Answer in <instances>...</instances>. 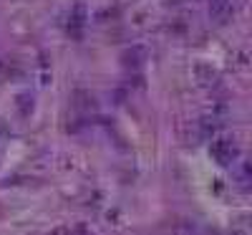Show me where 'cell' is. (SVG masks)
Returning a JSON list of instances; mask_svg holds the SVG:
<instances>
[{"mask_svg":"<svg viewBox=\"0 0 252 235\" xmlns=\"http://www.w3.org/2000/svg\"><path fill=\"white\" fill-rule=\"evenodd\" d=\"M232 13H235V0H212L209 3V15L215 20H220V23H224L227 18H232Z\"/></svg>","mask_w":252,"mask_h":235,"instance_id":"obj_2","label":"cell"},{"mask_svg":"<svg viewBox=\"0 0 252 235\" xmlns=\"http://www.w3.org/2000/svg\"><path fill=\"white\" fill-rule=\"evenodd\" d=\"M209 155H212L222 167H232L240 159V147L229 137H217L212 144H209Z\"/></svg>","mask_w":252,"mask_h":235,"instance_id":"obj_1","label":"cell"}]
</instances>
